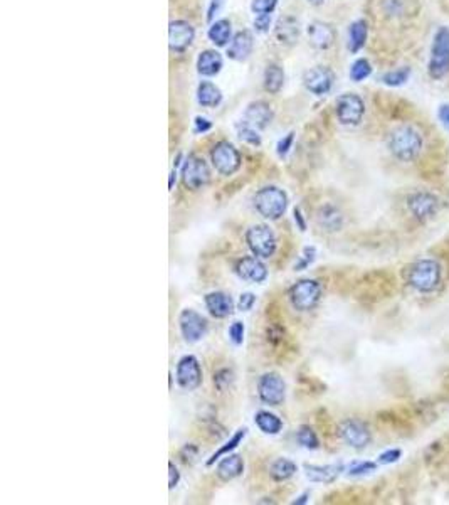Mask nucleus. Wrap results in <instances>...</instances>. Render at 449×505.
I'll return each mask as SVG.
<instances>
[{
	"label": "nucleus",
	"mask_w": 449,
	"mask_h": 505,
	"mask_svg": "<svg viewBox=\"0 0 449 505\" xmlns=\"http://www.w3.org/2000/svg\"><path fill=\"white\" fill-rule=\"evenodd\" d=\"M387 147L397 160L410 162L421 153L422 137L416 128L402 125L391 131L387 138Z\"/></svg>",
	"instance_id": "nucleus-1"
},
{
	"label": "nucleus",
	"mask_w": 449,
	"mask_h": 505,
	"mask_svg": "<svg viewBox=\"0 0 449 505\" xmlns=\"http://www.w3.org/2000/svg\"><path fill=\"white\" fill-rule=\"evenodd\" d=\"M441 266L434 259H419L409 266L406 280L419 293H432L441 285Z\"/></svg>",
	"instance_id": "nucleus-2"
},
{
	"label": "nucleus",
	"mask_w": 449,
	"mask_h": 505,
	"mask_svg": "<svg viewBox=\"0 0 449 505\" xmlns=\"http://www.w3.org/2000/svg\"><path fill=\"white\" fill-rule=\"evenodd\" d=\"M254 207L266 219H279L288 207V195L279 187H263L256 192Z\"/></svg>",
	"instance_id": "nucleus-3"
},
{
	"label": "nucleus",
	"mask_w": 449,
	"mask_h": 505,
	"mask_svg": "<svg viewBox=\"0 0 449 505\" xmlns=\"http://www.w3.org/2000/svg\"><path fill=\"white\" fill-rule=\"evenodd\" d=\"M428 71L432 79H443L449 73V28H439L434 34Z\"/></svg>",
	"instance_id": "nucleus-4"
},
{
	"label": "nucleus",
	"mask_w": 449,
	"mask_h": 505,
	"mask_svg": "<svg viewBox=\"0 0 449 505\" xmlns=\"http://www.w3.org/2000/svg\"><path fill=\"white\" fill-rule=\"evenodd\" d=\"M322 299V285L316 280H300L289 288V301L298 312H310Z\"/></svg>",
	"instance_id": "nucleus-5"
},
{
	"label": "nucleus",
	"mask_w": 449,
	"mask_h": 505,
	"mask_svg": "<svg viewBox=\"0 0 449 505\" xmlns=\"http://www.w3.org/2000/svg\"><path fill=\"white\" fill-rule=\"evenodd\" d=\"M246 243L252 255L258 258H271L276 251V236L271 228L264 224H256L248 229Z\"/></svg>",
	"instance_id": "nucleus-6"
},
{
	"label": "nucleus",
	"mask_w": 449,
	"mask_h": 505,
	"mask_svg": "<svg viewBox=\"0 0 449 505\" xmlns=\"http://www.w3.org/2000/svg\"><path fill=\"white\" fill-rule=\"evenodd\" d=\"M210 160H212L216 171L222 175H232L241 167L239 152L229 142H219L210 152Z\"/></svg>",
	"instance_id": "nucleus-7"
},
{
	"label": "nucleus",
	"mask_w": 449,
	"mask_h": 505,
	"mask_svg": "<svg viewBox=\"0 0 449 505\" xmlns=\"http://www.w3.org/2000/svg\"><path fill=\"white\" fill-rule=\"evenodd\" d=\"M210 180V171L204 158L197 155H188L182 167V182L187 189L197 191L207 186Z\"/></svg>",
	"instance_id": "nucleus-8"
},
{
	"label": "nucleus",
	"mask_w": 449,
	"mask_h": 505,
	"mask_svg": "<svg viewBox=\"0 0 449 505\" xmlns=\"http://www.w3.org/2000/svg\"><path fill=\"white\" fill-rule=\"evenodd\" d=\"M407 207H409L410 214H413L417 221L426 222L432 219V217L439 213L441 202L436 195L431 194V192L421 191L409 195V199H407Z\"/></svg>",
	"instance_id": "nucleus-9"
},
{
	"label": "nucleus",
	"mask_w": 449,
	"mask_h": 505,
	"mask_svg": "<svg viewBox=\"0 0 449 505\" xmlns=\"http://www.w3.org/2000/svg\"><path fill=\"white\" fill-rule=\"evenodd\" d=\"M258 394L263 402L270 406H279L285 401L286 384L276 372H267L263 374L258 380Z\"/></svg>",
	"instance_id": "nucleus-10"
},
{
	"label": "nucleus",
	"mask_w": 449,
	"mask_h": 505,
	"mask_svg": "<svg viewBox=\"0 0 449 505\" xmlns=\"http://www.w3.org/2000/svg\"><path fill=\"white\" fill-rule=\"evenodd\" d=\"M364 101L353 93H347L337 100V116L343 125H358L364 118Z\"/></svg>",
	"instance_id": "nucleus-11"
},
{
	"label": "nucleus",
	"mask_w": 449,
	"mask_h": 505,
	"mask_svg": "<svg viewBox=\"0 0 449 505\" xmlns=\"http://www.w3.org/2000/svg\"><path fill=\"white\" fill-rule=\"evenodd\" d=\"M177 383L182 389L194 391L202 384V369L194 356H184L177 364Z\"/></svg>",
	"instance_id": "nucleus-12"
},
{
	"label": "nucleus",
	"mask_w": 449,
	"mask_h": 505,
	"mask_svg": "<svg viewBox=\"0 0 449 505\" xmlns=\"http://www.w3.org/2000/svg\"><path fill=\"white\" fill-rule=\"evenodd\" d=\"M180 332L188 344H195L206 335L207 332V320L201 314H197L192 308H186L179 316Z\"/></svg>",
	"instance_id": "nucleus-13"
},
{
	"label": "nucleus",
	"mask_w": 449,
	"mask_h": 505,
	"mask_svg": "<svg viewBox=\"0 0 449 505\" xmlns=\"http://www.w3.org/2000/svg\"><path fill=\"white\" fill-rule=\"evenodd\" d=\"M340 436L349 447L357 448V450H362V448L367 447L372 440L371 429L360 420L343 421L340 425Z\"/></svg>",
	"instance_id": "nucleus-14"
},
{
	"label": "nucleus",
	"mask_w": 449,
	"mask_h": 505,
	"mask_svg": "<svg viewBox=\"0 0 449 505\" xmlns=\"http://www.w3.org/2000/svg\"><path fill=\"white\" fill-rule=\"evenodd\" d=\"M303 83L308 92H311L313 95H327L331 89V86H333V73L328 67L316 66L305 73Z\"/></svg>",
	"instance_id": "nucleus-15"
},
{
	"label": "nucleus",
	"mask_w": 449,
	"mask_h": 505,
	"mask_svg": "<svg viewBox=\"0 0 449 505\" xmlns=\"http://www.w3.org/2000/svg\"><path fill=\"white\" fill-rule=\"evenodd\" d=\"M236 273L241 280L251 283H263L267 277V270L258 256H246L236 263Z\"/></svg>",
	"instance_id": "nucleus-16"
},
{
	"label": "nucleus",
	"mask_w": 449,
	"mask_h": 505,
	"mask_svg": "<svg viewBox=\"0 0 449 505\" xmlns=\"http://www.w3.org/2000/svg\"><path fill=\"white\" fill-rule=\"evenodd\" d=\"M194 28L186 21H175L171 24L168 29V43H171V49L175 52H182L190 46L194 41Z\"/></svg>",
	"instance_id": "nucleus-17"
},
{
	"label": "nucleus",
	"mask_w": 449,
	"mask_h": 505,
	"mask_svg": "<svg viewBox=\"0 0 449 505\" xmlns=\"http://www.w3.org/2000/svg\"><path fill=\"white\" fill-rule=\"evenodd\" d=\"M273 120V110L270 108V105H266L264 101H256V103H251L246 108V113H244V122L248 125L258 128V130H263L266 128Z\"/></svg>",
	"instance_id": "nucleus-18"
},
{
	"label": "nucleus",
	"mask_w": 449,
	"mask_h": 505,
	"mask_svg": "<svg viewBox=\"0 0 449 505\" xmlns=\"http://www.w3.org/2000/svg\"><path fill=\"white\" fill-rule=\"evenodd\" d=\"M206 307L209 310V314L216 319H226L234 312V301L229 295L222 292H212L207 293L206 299Z\"/></svg>",
	"instance_id": "nucleus-19"
},
{
	"label": "nucleus",
	"mask_w": 449,
	"mask_h": 505,
	"mask_svg": "<svg viewBox=\"0 0 449 505\" xmlns=\"http://www.w3.org/2000/svg\"><path fill=\"white\" fill-rule=\"evenodd\" d=\"M307 34L311 46H315L316 49H328L335 41L333 28L320 21L311 22L307 28Z\"/></svg>",
	"instance_id": "nucleus-20"
},
{
	"label": "nucleus",
	"mask_w": 449,
	"mask_h": 505,
	"mask_svg": "<svg viewBox=\"0 0 449 505\" xmlns=\"http://www.w3.org/2000/svg\"><path fill=\"white\" fill-rule=\"evenodd\" d=\"M316 222L320 228L327 233H337L340 231L343 226V216L338 207L333 204H325L318 209L316 213Z\"/></svg>",
	"instance_id": "nucleus-21"
},
{
	"label": "nucleus",
	"mask_w": 449,
	"mask_h": 505,
	"mask_svg": "<svg viewBox=\"0 0 449 505\" xmlns=\"http://www.w3.org/2000/svg\"><path fill=\"white\" fill-rule=\"evenodd\" d=\"M216 472L217 477L224 482L234 480V478L241 477L244 472L243 458H241L239 455H231V453L226 455V457L219 462Z\"/></svg>",
	"instance_id": "nucleus-22"
},
{
	"label": "nucleus",
	"mask_w": 449,
	"mask_h": 505,
	"mask_svg": "<svg viewBox=\"0 0 449 505\" xmlns=\"http://www.w3.org/2000/svg\"><path fill=\"white\" fill-rule=\"evenodd\" d=\"M340 472H343V465H305V473L311 482H318V484H331L338 478Z\"/></svg>",
	"instance_id": "nucleus-23"
},
{
	"label": "nucleus",
	"mask_w": 449,
	"mask_h": 505,
	"mask_svg": "<svg viewBox=\"0 0 449 505\" xmlns=\"http://www.w3.org/2000/svg\"><path fill=\"white\" fill-rule=\"evenodd\" d=\"M252 51V36L248 31L237 32L228 47V56L234 61H243Z\"/></svg>",
	"instance_id": "nucleus-24"
},
{
	"label": "nucleus",
	"mask_w": 449,
	"mask_h": 505,
	"mask_svg": "<svg viewBox=\"0 0 449 505\" xmlns=\"http://www.w3.org/2000/svg\"><path fill=\"white\" fill-rule=\"evenodd\" d=\"M222 58L217 51H204L197 59V69L202 76H214L221 71Z\"/></svg>",
	"instance_id": "nucleus-25"
},
{
	"label": "nucleus",
	"mask_w": 449,
	"mask_h": 505,
	"mask_svg": "<svg viewBox=\"0 0 449 505\" xmlns=\"http://www.w3.org/2000/svg\"><path fill=\"white\" fill-rule=\"evenodd\" d=\"M197 101L199 105L207 108L217 107L222 101V93L216 85L209 81H202L197 88Z\"/></svg>",
	"instance_id": "nucleus-26"
},
{
	"label": "nucleus",
	"mask_w": 449,
	"mask_h": 505,
	"mask_svg": "<svg viewBox=\"0 0 449 505\" xmlns=\"http://www.w3.org/2000/svg\"><path fill=\"white\" fill-rule=\"evenodd\" d=\"M300 36V28H298V21L293 17H285L278 22L276 25V37L285 44H294Z\"/></svg>",
	"instance_id": "nucleus-27"
},
{
	"label": "nucleus",
	"mask_w": 449,
	"mask_h": 505,
	"mask_svg": "<svg viewBox=\"0 0 449 505\" xmlns=\"http://www.w3.org/2000/svg\"><path fill=\"white\" fill-rule=\"evenodd\" d=\"M256 425L266 435H278L283 428V421L279 420L276 414L270 413V411H259L254 416Z\"/></svg>",
	"instance_id": "nucleus-28"
},
{
	"label": "nucleus",
	"mask_w": 449,
	"mask_h": 505,
	"mask_svg": "<svg viewBox=\"0 0 449 505\" xmlns=\"http://www.w3.org/2000/svg\"><path fill=\"white\" fill-rule=\"evenodd\" d=\"M367 22L365 21H355L349 29V49L352 52H358L365 46L367 41Z\"/></svg>",
	"instance_id": "nucleus-29"
},
{
	"label": "nucleus",
	"mask_w": 449,
	"mask_h": 505,
	"mask_svg": "<svg viewBox=\"0 0 449 505\" xmlns=\"http://www.w3.org/2000/svg\"><path fill=\"white\" fill-rule=\"evenodd\" d=\"M285 85V71L278 64H270L264 71V88L270 93H278Z\"/></svg>",
	"instance_id": "nucleus-30"
},
{
	"label": "nucleus",
	"mask_w": 449,
	"mask_h": 505,
	"mask_svg": "<svg viewBox=\"0 0 449 505\" xmlns=\"http://www.w3.org/2000/svg\"><path fill=\"white\" fill-rule=\"evenodd\" d=\"M294 473H296V463H293L292 460L278 458L276 462H273V465L270 466L271 478L276 482L288 480V478H292Z\"/></svg>",
	"instance_id": "nucleus-31"
},
{
	"label": "nucleus",
	"mask_w": 449,
	"mask_h": 505,
	"mask_svg": "<svg viewBox=\"0 0 449 505\" xmlns=\"http://www.w3.org/2000/svg\"><path fill=\"white\" fill-rule=\"evenodd\" d=\"M209 39L219 47L226 46L228 41L231 39V22L226 21V19L214 22L209 29Z\"/></svg>",
	"instance_id": "nucleus-32"
},
{
	"label": "nucleus",
	"mask_w": 449,
	"mask_h": 505,
	"mask_svg": "<svg viewBox=\"0 0 449 505\" xmlns=\"http://www.w3.org/2000/svg\"><path fill=\"white\" fill-rule=\"evenodd\" d=\"M246 433H248V429H246V428L237 429L236 435H234L232 438L229 440V442L224 444V447L219 448V450L216 451V453L212 455V457H210L209 460H207V465H212V463L216 462V460H219L221 457H224V455H229V453H231V451L234 450V448H237V444H239L241 442H243L244 436H246Z\"/></svg>",
	"instance_id": "nucleus-33"
},
{
	"label": "nucleus",
	"mask_w": 449,
	"mask_h": 505,
	"mask_svg": "<svg viewBox=\"0 0 449 505\" xmlns=\"http://www.w3.org/2000/svg\"><path fill=\"white\" fill-rule=\"evenodd\" d=\"M296 442L303 448H308V450H316L320 447L318 436L315 435V431L310 427H301L298 429Z\"/></svg>",
	"instance_id": "nucleus-34"
},
{
	"label": "nucleus",
	"mask_w": 449,
	"mask_h": 505,
	"mask_svg": "<svg viewBox=\"0 0 449 505\" xmlns=\"http://www.w3.org/2000/svg\"><path fill=\"white\" fill-rule=\"evenodd\" d=\"M237 135H239L241 140L249 143V145H254V147L261 145V137H259V133H258V128L248 125L246 122H243L237 125Z\"/></svg>",
	"instance_id": "nucleus-35"
},
{
	"label": "nucleus",
	"mask_w": 449,
	"mask_h": 505,
	"mask_svg": "<svg viewBox=\"0 0 449 505\" xmlns=\"http://www.w3.org/2000/svg\"><path fill=\"white\" fill-rule=\"evenodd\" d=\"M410 76L409 67H399L395 71H388L382 76V83L387 86H402Z\"/></svg>",
	"instance_id": "nucleus-36"
},
{
	"label": "nucleus",
	"mask_w": 449,
	"mask_h": 505,
	"mask_svg": "<svg viewBox=\"0 0 449 505\" xmlns=\"http://www.w3.org/2000/svg\"><path fill=\"white\" fill-rule=\"evenodd\" d=\"M371 73H372L371 63H369L367 59H357V61L352 64V67H350V79L357 83L364 81L365 78L371 76Z\"/></svg>",
	"instance_id": "nucleus-37"
},
{
	"label": "nucleus",
	"mask_w": 449,
	"mask_h": 505,
	"mask_svg": "<svg viewBox=\"0 0 449 505\" xmlns=\"http://www.w3.org/2000/svg\"><path fill=\"white\" fill-rule=\"evenodd\" d=\"M315 258H316V250H315V248H313V246L305 248L303 252H301V256H300V258H298V261L294 263V270H296V271L307 270L308 266H310L311 263L315 261Z\"/></svg>",
	"instance_id": "nucleus-38"
},
{
	"label": "nucleus",
	"mask_w": 449,
	"mask_h": 505,
	"mask_svg": "<svg viewBox=\"0 0 449 505\" xmlns=\"http://www.w3.org/2000/svg\"><path fill=\"white\" fill-rule=\"evenodd\" d=\"M278 0H252L251 10L256 16H261V14H271L276 7Z\"/></svg>",
	"instance_id": "nucleus-39"
},
{
	"label": "nucleus",
	"mask_w": 449,
	"mask_h": 505,
	"mask_svg": "<svg viewBox=\"0 0 449 505\" xmlns=\"http://www.w3.org/2000/svg\"><path fill=\"white\" fill-rule=\"evenodd\" d=\"M377 469V463L373 462H355L349 466V475L352 477H358V475L371 473Z\"/></svg>",
	"instance_id": "nucleus-40"
},
{
	"label": "nucleus",
	"mask_w": 449,
	"mask_h": 505,
	"mask_svg": "<svg viewBox=\"0 0 449 505\" xmlns=\"http://www.w3.org/2000/svg\"><path fill=\"white\" fill-rule=\"evenodd\" d=\"M232 380H234L232 372L229 371V369H221V371L216 372V376H214V384H216L219 391H224L226 387L231 386Z\"/></svg>",
	"instance_id": "nucleus-41"
},
{
	"label": "nucleus",
	"mask_w": 449,
	"mask_h": 505,
	"mask_svg": "<svg viewBox=\"0 0 449 505\" xmlns=\"http://www.w3.org/2000/svg\"><path fill=\"white\" fill-rule=\"evenodd\" d=\"M229 337L236 345H241L244 341V323L243 322H234L229 327Z\"/></svg>",
	"instance_id": "nucleus-42"
},
{
	"label": "nucleus",
	"mask_w": 449,
	"mask_h": 505,
	"mask_svg": "<svg viewBox=\"0 0 449 505\" xmlns=\"http://www.w3.org/2000/svg\"><path fill=\"white\" fill-rule=\"evenodd\" d=\"M293 140H294V133L293 131H289L288 135H286L285 138H281V140L278 142V155L279 157H286V153L289 152V149H292L293 145Z\"/></svg>",
	"instance_id": "nucleus-43"
},
{
	"label": "nucleus",
	"mask_w": 449,
	"mask_h": 505,
	"mask_svg": "<svg viewBox=\"0 0 449 505\" xmlns=\"http://www.w3.org/2000/svg\"><path fill=\"white\" fill-rule=\"evenodd\" d=\"M402 451L401 450H387L384 453L379 455V463L380 465H388V463H394L401 458Z\"/></svg>",
	"instance_id": "nucleus-44"
},
{
	"label": "nucleus",
	"mask_w": 449,
	"mask_h": 505,
	"mask_svg": "<svg viewBox=\"0 0 449 505\" xmlns=\"http://www.w3.org/2000/svg\"><path fill=\"white\" fill-rule=\"evenodd\" d=\"M254 303H256V297L252 295V293L248 292V293H243V295H241L237 307H239V310L248 312V310H251L252 307H254Z\"/></svg>",
	"instance_id": "nucleus-45"
},
{
	"label": "nucleus",
	"mask_w": 449,
	"mask_h": 505,
	"mask_svg": "<svg viewBox=\"0 0 449 505\" xmlns=\"http://www.w3.org/2000/svg\"><path fill=\"white\" fill-rule=\"evenodd\" d=\"M270 24H271V14H261V16H256L254 19V28L261 32L267 31V29H270Z\"/></svg>",
	"instance_id": "nucleus-46"
},
{
	"label": "nucleus",
	"mask_w": 449,
	"mask_h": 505,
	"mask_svg": "<svg viewBox=\"0 0 449 505\" xmlns=\"http://www.w3.org/2000/svg\"><path fill=\"white\" fill-rule=\"evenodd\" d=\"M179 480H180L179 470H177V466L171 462L168 463V487L175 488L177 485H179Z\"/></svg>",
	"instance_id": "nucleus-47"
},
{
	"label": "nucleus",
	"mask_w": 449,
	"mask_h": 505,
	"mask_svg": "<svg viewBox=\"0 0 449 505\" xmlns=\"http://www.w3.org/2000/svg\"><path fill=\"white\" fill-rule=\"evenodd\" d=\"M210 128H212V123L209 122L207 118H202V116H197L195 118V133H206V131H209Z\"/></svg>",
	"instance_id": "nucleus-48"
},
{
	"label": "nucleus",
	"mask_w": 449,
	"mask_h": 505,
	"mask_svg": "<svg viewBox=\"0 0 449 505\" xmlns=\"http://www.w3.org/2000/svg\"><path fill=\"white\" fill-rule=\"evenodd\" d=\"M222 2H224V0H212V2H210L209 12H207V21H212L214 16L219 12V9H221Z\"/></svg>",
	"instance_id": "nucleus-49"
},
{
	"label": "nucleus",
	"mask_w": 449,
	"mask_h": 505,
	"mask_svg": "<svg viewBox=\"0 0 449 505\" xmlns=\"http://www.w3.org/2000/svg\"><path fill=\"white\" fill-rule=\"evenodd\" d=\"M437 115H439L441 122L449 128V105H443V107L439 108V111H437Z\"/></svg>",
	"instance_id": "nucleus-50"
},
{
	"label": "nucleus",
	"mask_w": 449,
	"mask_h": 505,
	"mask_svg": "<svg viewBox=\"0 0 449 505\" xmlns=\"http://www.w3.org/2000/svg\"><path fill=\"white\" fill-rule=\"evenodd\" d=\"M294 221H296L300 231H305V229H307V222H305L303 214H301L300 209H294Z\"/></svg>",
	"instance_id": "nucleus-51"
},
{
	"label": "nucleus",
	"mask_w": 449,
	"mask_h": 505,
	"mask_svg": "<svg viewBox=\"0 0 449 505\" xmlns=\"http://www.w3.org/2000/svg\"><path fill=\"white\" fill-rule=\"evenodd\" d=\"M308 499H310V493H303V495L298 497L296 500H293V505H301V504H307Z\"/></svg>",
	"instance_id": "nucleus-52"
},
{
	"label": "nucleus",
	"mask_w": 449,
	"mask_h": 505,
	"mask_svg": "<svg viewBox=\"0 0 449 505\" xmlns=\"http://www.w3.org/2000/svg\"><path fill=\"white\" fill-rule=\"evenodd\" d=\"M175 171H173L172 172V174H171V182H168V187H171V189H173V182H175Z\"/></svg>",
	"instance_id": "nucleus-53"
},
{
	"label": "nucleus",
	"mask_w": 449,
	"mask_h": 505,
	"mask_svg": "<svg viewBox=\"0 0 449 505\" xmlns=\"http://www.w3.org/2000/svg\"><path fill=\"white\" fill-rule=\"evenodd\" d=\"M308 2L313 3V6H320V3H323L325 0H308Z\"/></svg>",
	"instance_id": "nucleus-54"
}]
</instances>
